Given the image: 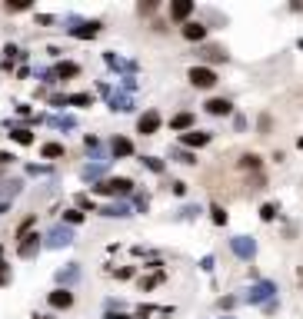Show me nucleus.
<instances>
[{
	"label": "nucleus",
	"instance_id": "72a5a7b5",
	"mask_svg": "<svg viewBox=\"0 0 303 319\" xmlns=\"http://www.w3.org/2000/svg\"><path fill=\"white\" fill-rule=\"evenodd\" d=\"M300 150H303V137H300Z\"/></svg>",
	"mask_w": 303,
	"mask_h": 319
},
{
	"label": "nucleus",
	"instance_id": "c756f323",
	"mask_svg": "<svg viewBox=\"0 0 303 319\" xmlns=\"http://www.w3.org/2000/svg\"><path fill=\"white\" fill-rule=\"evenodd\" d=\"M173 193L183 196V193H187V183H180V180H177V183H173Z\"/></svg>",
	"mask_w": 303,
	"mask_h": 319
},
{
	"label": "nucleus",
	"instance_id": "6ab92c4d",
	"mask_svg": "<svg viewBox=\"0 0 303 319\" xmlns=\"http://www.w3.org/2000/svg\"><path fill=\"white\" fill-rule=\"evenodd\" d=\"M57 73H60V77H77V73H80V67H77V63H60Z\"/></svg>",
	"mask_w": 303,
	"mask_h": 319
},
{
	"label": "nucleus",
	"instance_id": "c85d7f7f",
	"mask_svg": "<svg viewBox=\"0 0 303 319\" xmlns=\"http://www.w3.org/2000/svg\"><path fill=\"white\" fill-rule=\"evenodd\" d=\"M147 166H150L153 173H160V170H164V163H160V160H153V157H147Z\"/></svg>",
	"mask_w": 303,
	"mask_h": 319
},
{
	"label": "nucleus",
	"instance_id": "6e6552de",
	"mask_svg": "<svg viewBox=\"0 0 303 319\" xmlns=\"http://www.w3.org/2000/svg\"><path fill=\"white\" fill-rule=\"evenodd\" d=\"M37 253H40V236H27V239H20V256H24V259L37 256Z\"/></svg>",
	"mask_w": 303,
	"mask_h": 319
},
{
	"label": "nucleus",
	"instance_id": "f257e3e1",
	"mask_svg": "<svg viewBox=\"0 0 303 319\" xmlns=\"http://www.w3.org/2000/svg\"><path fill=\"white\" fill-rule=\"evenodd\" d=\"M133 190V183L127 180V176H117V180H103L100 186H94V193H103V196H117V193H130Z\"/></svg>",
	"mask_w": 303,
	"mask_h": 319
},
{
	"label": "nucleus",
	"instance_id": "f704fd0d",
	"mask_svg": "<svg viewBox=\"0 0 303 319\" xmlns=\"http://www.w3.org/2000/svg\"><path fill=\"white\" fill-rule=\"evenodd\" d=\"M0 256H4V246H0Z\"/></svg>",
	"mask_w": 303,
	"mask_h": 319
},
{
	"label": "nucleus",
	"instance_id": "4be33fe9",
	"mask_svg": "<svg viewBox=\"0 0 303 319\" xmlns=\"http://www.w3.org/2000/svg\"><path fill=\"white\" fill-rule=\"evenodd\" d=\"M0 286H10V266L0 259Z\"/></svg>",
	"mask_w": 303,
	"mask_h": 319
},
{
	"label": "nucleus",
	"instance_id": "473e14b6",
	"mask_svg": "<svg viewBox=\"0 0 303 319\" xmlns=\"http://www.w3.org/2000/svg\"><path fill=\"white\" fill-rule=\"evenodd\" d=\"M37 319H54V316H37Z\"/></svg>",
	"mask_w": 303,
	"mask_h": 319
},
{
	"label": "nucleus",
	"instance_id": "2eb2a0df",
	"mask_svg": "<svg viewBox=\"0 0 303 319\" xmlns=\"http://www.w3.org/2000/svg\"><path fill=\"white\" fill-rule=\"evenodd\" d=\"M114 153H117V157H130V153H133V143H130V140H123V137H117L114 140Z\"/></svg>",
	"mask_w": 303,
	"mask_h": 319
},
{
	"label": "nucleus",
	"instance_id": "b1692460",
	"mask_svg": "<svg viewBox=\"0 0 303 319\" xmlns=\"http://www.w3.org/2000/svg\"><path fill=\"white\" fill-rule=\"evenodd\" d=\"M63 219H67V223H80L83 213H80V210H67V213H63Z\"/></svg>",
	"mask_w": 303,
	"mask_h": 319
},
{
	"label": "nucleus",
	"instance_id": "9b49d317",
	"mask_svg": "<svg viewBox=\"0 0 303 319\" xmlns=\"http://www.w3.org/2000/svg\"><path fill=\"white\" fill-rule=\"evenodd\" d=\"M273 296V283H260V286L250 289V303H260V299H270Z\"/></svg>",
	"mask_w": 303,
	"mask_h": 319
},
{
	"label": "nucleus",
	"instance_id": "f03ea898",
	"mask_svg": "<svg viewBox=\"0 0 303 319\" xmlns=\"http://www.w3.org/2000/svg\"><path fill=\"white\" fill-rule=\"evenodd\" d=\"M187 77H190V83H193V87H200V90H210L217 83V73L210 67H193Z\"/></svg>",
	"mask_w": 303,
	"mask_h": 319
},
{
	"label": "nucleus",
	"instance_id": "20e7f679",
	"mask_svg": "<svg viewBox=\"0 0 303 319\" xmlns=\"http://www.w3.org/2000/svg\"><path fill=\"white\" fill-rule=\"evenodd\" d=\"M230 246H234V253H237L240 259H253V253H257V243H253L250 236H237Z\"/></svg>",
	"mask_w": 303,
	"mask_h": 319
},
{
	"label": "nucleus",
	"instance_id": "423d86ee",
	"mask_svg": "<svg viewBox=\"0 0 303 319\" xmlns=\"http://www.w3.org/2000/svg\"><path fill=\"white\" fill-rule=\"evenodd\" d=\"M193 13V0H173L170 4V17L173 20H187Z\"/></svg>",
	"mask_w": 303,
	"mask_h": 319
},
{
	"label": "nucleus",
	"instance_id": "a211bd4d",
	"mask_svg": "<svg viewBox=\"0 0 303 319\" xmlns=\"http://www.w3.org/2000/svg\"><path fill=\"white\" fill-rule=\"evenodd\" d=\"M10 137L17 140V143H24V146H27V143H33V133H30V130H13Z\"/></svg>",
	"mask_w": 303,
	"mask_h": 319
},
{
	"label": "nucleus",
	"instance_id": "9d476101",
	"mask_svg": "<svg viewBox=\"0 0 303 319\" xmlns=\"http://www.w3.org/2000/svg\"><path fill=\"white\" fill-rule=\"evenodd\" d=\"M183 37H187V40H197V44H200V40L207 37V27H203V24H183Z\"/></svg>",
	"mask_w": 303,
	"mask_h": 319
},
{
	"label": "nucleus",
	"instance_id": "0eeeda50",
	"mask_svg": "<svg viewBox=\"0 0 303 319\" xmlns=\"http://www.w3.org/2000/svg\"><path fill=\"white\" fill-rule=\"evenodd\" d=\"M203 106H207V113H213V117H227V113L234 110V106H230V100H220V97H213V100H207Z\"/></svg>",
	"mask_w": 303,
	"mask_h": 319
},
{
	"label": "nucleus",
	"instance_id": "5701e85b",
	"mask_svg": "<svg viewBox=\"0 0 303 319\" xmlns=\"http://www.w3.org/2000/svg\"><path fill=\"white\" fill-rule=\"evenodd\" d=\"M210 213H213V223H217V226H223V223H227V213H223V207H213Z\"/></svg>",
	"mask_w": 303,
	"mask_h": 319
},
{
	"label": "nucleus",
	"instance_id": "bb28decb",
	"mask_svg": "<svg viewBox=\"0 0 303 319\" xmlns=\"http://www.w3.org/2000/svg\"><path fill=\"white\" fill-rule=\"evenodd\" d=\"M27 7H30V4H27V0H20V4H7V10L17 13V10H27Z\"/></svg>",
	"mask_w": 303,
	"mask_h": 319
},
{
	"label": "nucleus",
	"instance_id": "2f4dec72",
	"mask_svg": "<svg viewBox=\"0 0 303 319\" xmlns=\"http://www.w3.org/2000/svg\"><path fill=\"white\" fill-rule=\"evenodd\" d=\"M107 319H130V316H123V313H110Z\"/></svg>",
	"mask_w": 303,
	"mask_h": 319
},
{
	"label": "nucleus",
	"instance_id": "39448f33",
	"mask_svg": "<svg viewBox=\"0 0 303 319\" xmlns=\"http://www.w3.org/2000/svg\"><path fill=\"white\" fill-rule=\"evenodd\" d=\"M50 306L54 309H70V306H74V293H70V289H54V293H50Z\"/></svg>",
	"mask_w": 303,
	"mask_h": 319
},
{
	"label": "nucleus",
	"instance_id": "393cba45",
	"mask_svg": "<svg viewBox=\"0 0 303 319\" xmlns=\"http://www.w3.org/2000/svg\"><path fill=\"white\" fill-rule=\"evenodd\" d=\"M103 213H107V216H127V207H107Z\"/></svg>",
	"mask_w": 303,
	"mask_h": 319
},
{
	"label": "nucleus",
	"instance_id": "aec40b11",
	"mask_svg": "<svg viewBox=\"0 0 303 319\" xmlns=\"http://www.w3.org/2000/svg\"><path fill=\"white\" fill-rule=\"evenodd\" d=\"M260 219H266V223H270V219H277V207H273V203H266V207L260 210Z\"/></svg>",
	"mask_w": 303,
	"mask_h": 319
},
{
	"label": "nucleus",
	"instance_id": "dca6fc26",
	"mask_svg": "<svg viewBox=\"0 0 303 319\" xmlns=\"http://www.w3.org/2000/svg\"><path fill=\"white\" fill-rule=\"evenodd\" d=\"M97 30H100V20H94V24H83V27H77V30H74V37H94Z\"/></svg>",
	"mask_w": 303,
	"mask_h": 319
},
{
	"label": "nucleus",
	"instance_id": "f8f14e48",
	"mask_svg": "<svg viewBox=\"0 0 303 319\" xmlns=\"http://www.w3.org/2000/svg\"><path fill=\"white\" fill-rule=\"evenodd\" d=\"M200 57L203 60H213V63H227V50L223 47H203Z\"/></svg>",
	"mask_w": 303,
	"mask_h": 319
},
{
	"label": "nucleus",
	"instance_id": "a878e982",
	"mask_svg": "<svg viewBox=\"0 0 303 319\" xmlns=\"http://www.w3.org/2000/svg\"><path fill=\"white\" fill-rule=\"evenodd\" d=\"M70 103H77V106H87V103H94L87 93H80V97H70Z\"/></svg>",
	"mask_w": 303,
	"mask_h": 319
},
{
	"label": "nucleus",
	"instance_id": "4468645a",
	"mask_svg": "<svg viewBox=\"0 0 303 319\" xmlns=\"http://www.w3.org/2000/svg\"><path fill=\"white\" fill-rule=\"evenodd\" d=\"M40 157H47V160L63 157V143H44V146H40Z\"/></svg>",
	"mask_w": 303,
	"mask_h": 319
},
{
	"label": "nucleus",
	"instance_id": "7c9ffc66",
	"mask_svg": "<svg viewBox=\"0 0 303 319\" xmlns=\"http://www.w3.org/2000/svg\"><path fill=\"white\" fill-rule=\"evenodd\" d=\"M7 163H13V157L10 153H0V166H7Z\"/></svg>",
	"mask_w": 303,
	"mask_h": 319
},
{
	"label": "nucleus",
	"instance_id": "cd10ccee",
	"mask_svg": "<svg viewBox=\"0 0 303 319\" xmlns=\"http://www.w3.org/2000/svg\"><path fill=\"white\" fill-rule=\"evenodd\" d=\"M137 10H140V13H153V10H157V4H153V0H147V4L137 7Z\"/></svg>",
	"mask_w": 303,
	"mask_h": 319
},
{
	"label": "nucleus",
	"instance_id": "1a4fd4ad",
	"mask_svg": "<svg viewBox=\"0 0 303 319\" xmlns=\"http://www.w3.org/2000/svg\"><path fill=\"white\" fill-rule=\"evenodd\" d=\"M183 143H187V146H207V143H210V133L190 130V133H183Z\"/></svg>",
	"mask_w": 303,
	"mask_h": 319
},
{
	"label": "nucleus",
	"instance_id": "412c9836",
	"mask_svg": "<svg viewBox=\"0 0 303 319\" xmlns=\"http://www.w3.org/2000/svg\"><path fill=\"white\" fill-rule=\"evenodd\" d=\"M30 226H33V216H27L24 223L17 226V239H27V230H30Z\"/></svg>",
	"mask_w": 303,
	"mask_h": 319
},
{
	"label": "nucleus",
	"instance_id": "f3484780",
	"mask_svg": "<svg viewBox=\"0 0 303 319\" xmlns=\"http://www.w3.org/2000/svg\"><path fill=\"white\" fill-rule=\"evenodd\" d=\"M70 239H74V236H70V230H54V239H50V243L54 246H67Z\"/></svg>",
	"mask_w": 303,
	"mask_h": 319
},
{
	"label": "nucleus",
	"instance_id": "ddd939ff",
	"mask_svg": "<svg viewBox=\"0 0 303 319\" xmlns=\"http://www.w3.org/2000/svg\"><path fill=\"white\" fill-rule=\"evenodd\" d=\"M187 126H193V113H177L170 120V130H187Z\"/></svg>",
	"mask_w": 303,
	"mask_h": 319
},
{
	"label": "nucleus",
	"instance_id": "7ed1b4c3",
	"mask_svg": "<svg viewBox=\"0 0 303 319\" xmlns=\"http://www.w3.org/2000/svg\"><path fill=\"white\" fill-rule=\"evenodd\" d=\"M137 130L144 133V137H150V133H157V130H160V113H157V110H147L144 117L137 120Z\"/></svg>",
	"mask_w": 303,
	"mask_h": 319
}]
</instances>
